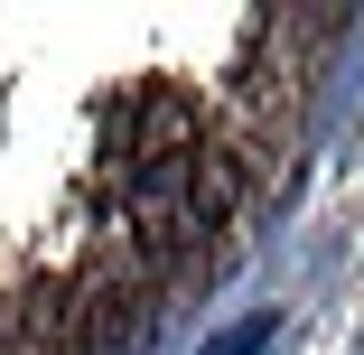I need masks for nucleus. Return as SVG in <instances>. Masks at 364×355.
<instances>
[{
	"mask_svg": "<svg viewBox=\"0 0 364 355\" xmlns=\"http://www.w3.org/2000/svg\"><path fill=\"white\" fill-rule=\"evenodd\" d=\"M271 346V318H243V327H225V337H215L205 355H262Z\"/></svg>",
	"mask_w": 364,
	"mask_h": 355,
	"instance_id": "nucleus-1",
	"label": "nucleus"
}]
</instances>
